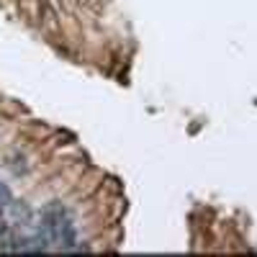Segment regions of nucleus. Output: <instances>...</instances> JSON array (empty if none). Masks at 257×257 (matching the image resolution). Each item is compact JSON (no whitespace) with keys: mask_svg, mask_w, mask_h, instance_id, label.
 <instances>
[{"mask_svg":"<svg viewBox=\"0 0 257 257\" xmlns=\"http://www.w3.org/2000/svg\"><path fill=\"white\" fill-rule=\"evenodd\" d=\"M0 239H8V221L3 216V211H0Z\"/></svg>","mask_w":257,"mask_h":257,"instance_id":"obj_1","label":"nucleus"}]
</instances>
